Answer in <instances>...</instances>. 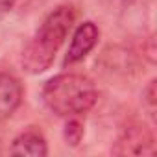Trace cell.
<instances>
[{
    "mask_svg": "<svg viewBox=\"0 0 157 157\" xmlns=\"http://www.w3.org/2000/svg\"><path fill=\"white\" fill-rule=\"evenodd\" d=\"M113 155H153L155 137L153 131L142 122H129L122 128L111 150Z\"/></svg>",
    "mask_w": 157,
    "mask_h": 157,
    "instance_id": "3957f363",
    "label": "cell"
},
{
    "mask_svg": "<svg viewBox=\"0 0 157 157\" xmlns=\"http://www.w3.org/2000/svg\"><path fill=\"white\" fill-rule=\"evenodd\" d=\"M83 135H85V126L83 122L78 118V117H68L65 128H63V139L68 146L76 148L80 146V142L83 140Z\"/></svg>",
    "mask_w": 157,
    "mask_h": 157,
    "instance_id": "52a82bcc",
    "label": "cell"
},
{
    "mask_svg": "<svg viewBox=\"0 0 157 157\" xmlns=\"http://www.w3.org/2000/svg\"><path fill=\"white\" fill-rule=\"evenodd\" d=\"M98 98V91L83 74L65 72L57 74L44 83L43 102L57 117H78L87 113Z\"/></svg>",
    "mask_w": 157,
    "mask_h": 157,
    "instance_id": "7a4b0ae2",
    "label": "cell"
},
{
    "mask_svg": "<svg viewBox=\"0 0 157 157\" xmlns=\"http://www.w3.org/2000/svg\"><path fill=\"white\" fill-rule=\"evenodd\" d=\"M11 155H28V157H44L48 155V144L43 133L35 129H26L19 133L10 148Z\"/></svg>",
    "mask_w": 157,
    "mask_h": 157,
    "instance_id": "8992f818",
    "label": "cell"
},
{
    "mask_svg": "<svg viewBox=\"0 0 157 157\" xmlns=\"http://www.w3.org/2000/svg\"><path fill=\"white\" fill-rule=\"evenodd\" d=\"M155 80H150V83L146 85V89L142 91V98H144V104L150 111V115L153 117L155 115V104H157V98H155Z\"/></svg>",
    "mask_w": 157,
    "mask_h": 157,
    "instance_id": "ba28073f",
    "label": "cell"
},
{
    "mask_svg": "<svg viewBox=\"0 0 157 157\" xmlns=\"http://www.w3.org/2000/svg\"><path fill=\"white\" fill-rule=\"evenodd\" d=\"M76 15L78 13L74 6L63 4L44 17L35 35L28 41V44L22 50L21 63L26 72L43 74L44 70L50 68L57 50L61 48V44L65 43L68 32L76 22Z\"/></svg>",
    "mask_w": 157,
    "mask_h": 157,
    "instance_id": "6da1fadb",
    "label": "cell"
},
{
    "mask_svg": "<svg viewBox=\"0 0 157 157\" xmlns=\"http://www.w3.org/2000/svg\"><path fill=\"white\" fill-rule=\"evenodd\" d=\"M17 0H0V13H8L13 10Z\"/></svg>",
    "mask_w": 157,
    "mask_h": 157,
    "instance_id": "30bf717a",
    "label": "cell"
},
{
    "mask_svg": "<svg viewBox=\"0 0 157 157\" xmlns=\"http://www.w3.org/2000/svg\"><path fill=\"white\" fill-rule=\"evenodd\" d=\"M24 89L19 78L10 72H0V122L8 120L21 105Z\"/></svg>",
    "mask_w": 157,
    "mask_h": 157,
    "instance_id": "5b68a950",
    "label": "cell"
},
{
    "mask_svg": "<svg viewBox=\"0 0 157 157\" xmlns=\"http://www.w3.org/2000/svg\"><path fill=\"white\" fill-rule=\"evenodd\" d=\"M142 56L153 65L155 63V39H153V35H150L146 41H144V44H142Z\"/></svg>",
    "mask_w": 157,
    "mask_h": 157,
    "instance_id": "9c48e42d",
    "label": "cell"
},
{
    "mask_svg": "<svg viewBox=\"0 0 157 157\" xmlns=\"http://www.w3.org/2000/svg\"><path fill=\"white\" fill-rule=\"evenodd\" d=\"M100 39V30L98 26L93 22V21H85L82 22L80 26L76 28L74 35H72V41H70V46L67 50V56H65V61L63 65H74L78 61H82L98 43Z\"/></svg>",
    "mask_w": 157,
    "mask_h": 157,
    "instance_id": "277c9868",
    "label": "cell"
}]
</instances>
